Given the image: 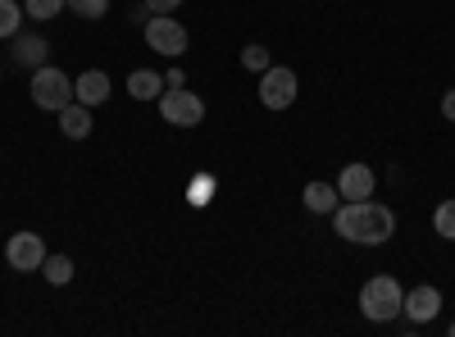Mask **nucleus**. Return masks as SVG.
<instances>
[{"instance_id": "f257e3e1", "label": "nucleus", "mask_w": 455, "mask_h": 337, "mask_svg": "<svg viewBox=\"0 0 455 337\" xmlns=\"http://www.w3.org/2000/svg\"><path fill=\"white\" fill-rule=\"evenodd\" d=\"M332 229L341 242H355V246H383L396 233V214L387 205L369 201H337L332 210Z\"/></svg>"}, {"instance_id": "f03ea898", "label": "nucleus", "mask_w": 455, "mask_h": 337, "mask_svg": "<svg viewBox=\"0 0 455 337\" xmlns=\"http://www.w3.org/2000/svg\"><path fill=\"white\" fill-rule=\"evenodd\" d=\"M401 301H405V287L392 274H378L360 287V315L369 324H392L401 315Z\"/></svg>"}, {"instance_id": "7ed1b4c3", "label": "nucleus", "mask_w": 455, "mask_h": 337, "mask_svg": "<svg viewBox=\"0 0 455 337\" xmlns=\"http://www.w3.org/2000/svg\"><path fill=\"white\" fill-rule=\"evenodd\" d=\"M28 96H32L36 109H46V115H60V109L73 100V78H68L64 68H55V64H42V68H32Z\"/></svg>"}, {"instance_id": "20e7f679", "label": "nucleus", "mask_w": 455, "mask_h": 337, "mask_svg": "<svg viewBox=\"0 0 455 337\" xmlns=\"http://www.w3.org/2000/svg\"><path fill=\"white\" fill-rule=\"evenodd\" d=\"M160 119L173 128H196V124H205V100L192 87H169V92H160Z\"/></svg>"}, {"instance_id": "39448f33", "label": "nucleus", "mask_w": 455, "mask_h": 337, "mask_svg": "<svg viewBox=\"0 0 455 337\" xmlns=\"http://www.w3.org/2000/svg\"><path fill=\"white\" fill-rule=\"evenodd\" d=\"M300 96V78L296 68H283V64H269L259 73V105L264 109H291Z\"/></svg>"}, {"instance_id": "423d86ee", "label": "nucleus", "mask_w": 455, "mask_h": 337, "mask_svg": "<svg viewBox=\"0 0 455 337\" xmlns=\"http://www.w3.org/2000/svg\"><path fill=\"white\" fill-rule=\"evenodd\" d=\"M146 46L156 51V55L178 60V55L187 51V28H182L173 14H150V19H146Z\"/></svg>"}, {"instance_id": "0eeeda50", "label": "nucleus", "mask_w": 455, "mask_h": 337, "mask_svg": "<svg viewBox=\"0 0 455 337\" xmlns=\"http://www.w3.org/2000/svg\"><path fill=\"white\" fill-rule=\"evenodd\" d=\"M5 260H10V269L14 274H36L46 265V242L42 233H14L5 242Z\"/></svg>"}, {"instance_id": "6e6552de", "label": "nucleus", "mask_w": 455, "mask_h": 337, "mask_svg": "<svg viewBox=\"0 0 455 337\" xmlns=\"http://www.w3.org/2000/svg\"><path fill=\"white\" fill-rule=\"evenodd\" d=\"M401 315L410 324H433L442 315V292L433 283H419V287H410L405 292V301H401Z\"/></svg>"}, {"instance_id": "1a4fd4ad", "label": "nucleus", "mask_w": 455, "mask_h": 337, "mask_svg": "<svg viewBox=\"0 0 455 337\" xmlns=\"http://www.w3.org/2000/svg\"><path fill=\"white\" fill-rule=\"evenodd\" d=\"M373 187H378V178H373V169L360 164V160H351L347 169H341V178H337L341 201H369V197H373Z\"/></svg>"}, {"instance_id": "9d476101", "label": "nucleus", "mask_w": 455, "mask_h": 337, "mask_svg": "<svg viewBox=\"0 0 455 337\" xmlns=\"http://www.w3.org/2000/svg\"><path fill=\"white\" fill-rule=\"evenodd\" d=\"M73 100L83 105H105L109 100V73L105 68H83V78H73Z\"/></svg>"}, {"instance_id": "9b49d317", "label": "nucleus", "mask_w": 455, "mask_h": 337, "mask_svg": "<svg viewBox=\"0 0 455 337\" xmlns=\"http://www.w3.org/2000/svg\"><path fill=\"white\" fill-rule=\"evenodd\" d=\"M60 132H64L68 141H87V137H92V105L68 100V105L60 109Z\"/></svg>"}, {"instance_id": "f8f14e48", "label": "nucleus", "mask_w": 455, "mask_h": 337, "mask_svg": "<svg viewBox=\"0 0 455 337\" xmlns=\"http://www.w3.org/2000/svg\"><path fill=\"white\" fill-rule=\"evenodd\" d=\"M46 55H51L46 36H36V32H19V36H14V60H19L23 68H42Z\"/></svg>"}, {"instance_id": "ddd939ff", "label": "nucleus", "mask_w": 455, "mask_h": 337, "mask_svg": "<svg viewBox=\"0 0 455 337\" xmlns=\"http://www.w3.org/2000/svg\"><path fill=\"white\" fill-rule=\"evenodd\" d=\"M160 92H164V78L156 68H132L128 73V96L132 100H160Z\"/></svg>"}, {"instance_id": "4468645a", "label": "nucleus", "mask_w": 455, "mask_h": 337, "mask_svg": "<svg viewBox=\"0 0 455 337\" xmlns=\"http://www.w3.org/2000/svg\"><path fill=\"white\" fill-rule=\"evenodd\" d=\"M300 201H306V210H310V214H332V210H337V201H341V192H337L332 182H306Z\"/></svg>"}, {"instance_id": "2eb2a0df", "label": "nucleus", "mask_w": 455, "mask_h": 337, "mask_svg": "<svg viewBox=\"0 0 455 337\" xmlns=\"http://www.w3.org/2000/svg\"><path fill=\"white\" fill-rule=\"evenodd\" d=\"M23 5H14V0H0V36H5V42H14L19 36V28H23Z\"/></svg>"}, {"instance_id": "dca6fc26", "label": "nucleus", "mask_w": 455, "mask_h": 337, "mask_svg": "<svg viewBox=\"0 0 455 337\" xmlns=\"http://www.w3.org/2000/svg\"><path fill=\"white\" fill-rule=\"evenodd\" d=\"M64 10H68V0H23V14L36 19V23H51V19L64 14Z\"/></svg>"}, {"instance_id": "f3484780", "label": "nucleus", "mask_w": 455, "mask_h": 337, "mask_svg": "<svg viewBox=\"0 0 455 337\" xmlns=\"http://www.w3.org/2000/svg\"><path fill=\"white\" fill-rule=\"evenodd\" d=\"M42 274H46V283L64 287V283L73 278V260H68V255H46V265H42Z\"/></svg>"}, {"instance_id": "a211bd4d", "label": "nucleus", "mask_w": 455, "mask_h": 337, "mask_svg": "<svg viewBox=\"0 0 455 337\" xmlns=\"http://www.w3.org/2000/svg\"><path fill=\"white\" fill-rule=\"evenodd\" d=\"M433 229H437V237L455 242V201H442V205L433 210Z\"/></svg>"}, {"instance_id": "6ab92c4d", "label": "nucleus", "mask_w": 455, "mask_h": 337, "mask_svg": "<svg viewBox=\"0 0 455 337\" xmlns=\"http://www.w3.org/2000/svg\"><path fill=\"white\" fill-rule=\"evenodd\" d=\"M68 10L78 19H87V23H96V19L109 14V0H68Z\"/></svg>"}, {"instance_id": "aec40b11", "label": "nucleus", "mask_w": 455, "mask_h": 337, "mask_svg": "<svg viewBox=\"0 0 455 337\" xmlns=\"http://www.w3.org/2000/svg\"><path fill=\"white\" fill-rule=\"evenodd\" d=\"M242 68H251V73H264V68H269V51H264L259 42H251V46L242 51Z\"/></svg>"}, {"instance_id": "412c9836", "label": "nucleus", "mask_w": 455, "mask_h": 337, "mask_svg": "<svg viewBox=\"0 0 455 337\" xmlns=\"http://www.w3.org/2000/svg\"><path fill=\"white\" fill-rule=\"evenodd\" d=\"M178 5H182V0H146V10H150V14H173Z\"/></svg>"}, {"instance_id": "4be33fe9", "label": "nucleus", "mask_w": 455, "mask_h": 337, "mask_svg": "<svg viewBox=\"0 0 455 337\" xmlns=\"http://www.w3.org/2000/svg\"><path fill=\"white\" fill-rule=\"evenodd\" d=\"M442 115H446V124H455V87L442 96Z\"/></svg>"}, {"instance_id": "5701e85b", "label": "nucleus", "mask_w": 455, "mask_h": 337, "mask_svg": "<svg viewBox=\"0 0 455 337\" xmlns=\"http://www.w3.org/2000/svg\"><path fill=\"white\" fill-rule=\"evenodd\" d=\"M451 337H455V324H451Z\"/></svg>"}, {"instance_id": "b1692460", "label": "nucleus", "mask_w": 455, "mask_h": 337, "mask_svg": "<svg viewBox=\"0 0 455 337\" xmlns=\"http://www.w3.org/2000/svg\"><path fill=\"white\" fill-rule=\"evenodd\" d=\"M0 73H5V64H0Z\"/></svg>"}]
</instances>
